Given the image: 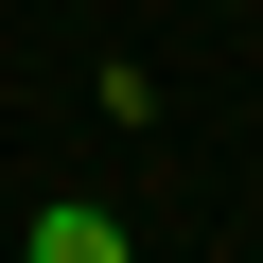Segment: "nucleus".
<instances>
[{
    "label": "nucleus",
    "instance_id": "f257e3e1",
    "mask_svg": "<svg viewBox=\"0 0 263 263\" xmlns=\"http://www.w3.org/2000/svg\"><path fill=\"white\" fill-rule=\"evenodd\" d=\"M18 263H141V246H123V228H105V211H88V193H53V211H35V228H18Z\"/></svg>",
    "mask_w": 263,
    "mask_h": 263
}]
</instances>
